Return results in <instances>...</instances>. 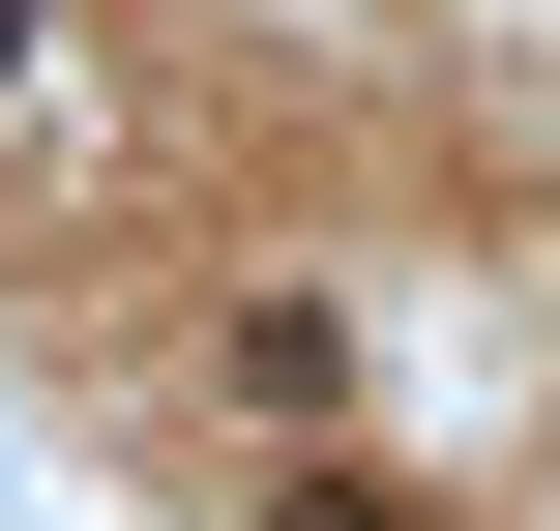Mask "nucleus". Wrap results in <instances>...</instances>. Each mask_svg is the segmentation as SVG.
<instances>
[{
  "label": "nucleus",
  "instance_id": "nucleus-1",
  "mask_svg": "<svg viewBox=\"0 0 560 531\" xmlns=\"http://www.w3.org/2000/svg\"><path fill=\"white\" fill-rule=\"evenodd\" d=\"M0 89H30V0H0Z\"/></svg>",
  "mask_w": 560,
  "mask_h": 531
}]
</instances>
